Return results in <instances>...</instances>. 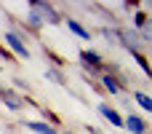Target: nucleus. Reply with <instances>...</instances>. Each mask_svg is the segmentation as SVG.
Wrapping results in <instances>:
<instances>
[{
	"label": "nucleus",
	"mask_w": 152,
	"mask_h": 134,
	"mask_svg": "<svg viewBox=\"0 0 152 134\" xmlns=\"http://www.w3.org/2000/svg\"><path fill=\"white\" fill-rule=\"evenodd\" d=\"M123 126H126L131 134H144V132H147V124H144L139 115H128V118H123Z\"/></svg>",
	"instance_id": "20e7f679"
},
{
	"label": "nucleus",
	"mask_w": 152,
	"mask_h": 134,
	"mask_svg": "<svg viewBox=\"0 0 152 134\" xmlns=\"http://www.w3.org/2000/svg\"><path fill=\"white\" fill-rule=\"evenodd\" d=\"M3 94V99H5V105L11 107V110H21V102H19V97H13L11 91H0Z\"/></svg>",
	"instance_id": "9b49d317"
},
{
	"label": "nucleus",
	"mask_w": 152,
	"mask_h": 134,
	"mask_svg": "<svg viewBox=\"0 0 152 134\" xmlns=\"http://www.w3.org/2000/svg\"><path fill=\"white\" fill-rule=\"evenodd\" d=\"M27 129H32L37 134H59V132H53L48 124H43V121H27Z\"/></svg>",
	"instance_id": "6e6552de"
},
{
	"label": "nucleus",
	"mask_w": 152,
	"mask_h": 134,
	"mask_svg": "<svg viewBox=\"0 0 152 134\" xmlns=\"http://www.w3.org/2000/svg\"><path fill=\"white\" fill-rule=\"evenodd\" d=\"M64 24H67V27H69V30H72L77 38H83V40H91V32H88V30H86L80 21H75V19H64Z\"/></svg>",
	"instance_id": "0eeeda50"
},
{
	"label": "nucleus",
	"mask_w": 152,
	"mask_h": 134,
	"mask_svg": "<svg viewBox=\"0 0 152 134\" xmlns=\"http://www.w3.org/2000/svg\"><path fill=\"white\" fill-rule=\"evenodd\" d=\"M134 99H136V102H139L147 113H152V97H147L144 91H134Z\"/></svg>",
	"instance_id": "9d476101"
},
{
	"label": "nucleus",
	"mask_w": 152,
	"mask_h": 134,
	"mask_svg": "<svg viewBox=\"0 0 152 134\" xmlns=\"http://www.w3.org/2000/svg\"><path fill=\"white\" fill-rule=\"evenodd\" d=\"M136 24H139V27L147 24V13H136Z\"/></svg>",
	"instance_id": "dca6fc26"
},
{
	"label": "nucleus",
	"mask_w": 152,
	"mask_h": 134,
	"mask_svg": "<svg viewBox=\"0 0 152 134\" xmlns=\"http://www.w3.org/2000/svg\"><path fill=\"white\" fill-rule=\"evenodd\" d=\"M99 113H102L112 126H123V115H120L115 107H110V105H99Z\"/></svg>",
	"instance_id": "39448f33"
},
{
	"label": "nucleus",
	"mask_w": 152,
	"mask_h": 134,
	"mask_svg": "<svg viewBox=\"0 0 152 134\" xmlns=\"http://www.w3.org/2000/svg\"><path fill=\"white\" fill-rule=\"evenodd\" d=\"M45 78H51L53 83H59V86H64V75H61V73H59L56 67H48V70H45Z\"/></svg>",
	"instance_id": "ddd939ff"
},
{
	"label": "nucleus",
	"mask_w": 152,
	"mask_h": 134,
	"mask_svg": "<svg viewBox=\"0 0 152 134\" xmlns=\"http://www.w3.org/2000/svg\"><path fill=\"white\" fill-rule=\"evenodd\" d=\"M102 35H104L110 43H118V30H107V27H104V30H102Z\"/></svg>",
	"instance_id": "4468645a"
},
{
	"label": "nucleus",
	"mask_w": 152,
	"mask_h": 134,
	"mask_svg": "<svg viewBox=\"0 0 152 134\" xmlns=\"http://www.w3.org/2000/svg\"><path fill=\"white\" fill-rule=\"evenodd\" d=\"M67 134H72V132H67Z\"/></svg>",
	"instance_id": "f3484780"
},
{
	"label": "nucleus",
	"mask_w": 152,
	"mask_h": 134,
	"mask_svg": "<svg viewBox=\"0 0 152 134\" xmlns=\"http://www.w3.org/2000/svg\"><path fill=\"white\" fill-rule=\"evenodd\" d=\"M144 40H152V19H147V30H144Z\"/></svg>",
	"instance_id": "2eb2a0df"
},
{
	"label": "nucleus",
	"mask_w": 152,
	"mask_h": 134,
	"mask_svg": "<svg viewBox=\"0 0 152 134\" xmlns=\"http://www.w3.org/2000/svg\"><path fill=\"white\" fill-rule=\"evenodd\" d=\"M102 81H104V89H107L110 94H118V91H120V83H118V81H115L112 75H104Z\"/></svg>",
	"instance_id": "f8f14e48"
},
{
	"label": "nucleus",
	"mask_w": 152,
	"mask_h": 134,
	"mask_svg": "<svg viewBox=\"0 0 152 134\" xmlns=\"http://www.w3.org/2000/svg\"><path fill=\"white\" fill-rule=\"evenodd\" d=\"M27 24H29L32 30H40V27H43V19L37 16V11L32 8V3H29V11H27Z\"/></svg>",
	"instance_id": "1a4fd4ad"
},
{
	"label": "nucleus",
	"mask_w": 152,
	"mask_h": 134,
	"mask_svg": "<svg viewBox=\"0 0 152 134\" xmlns=\"http://www.w3.org/2000/svg\"><path fill=\"white\" fill-rule=\"evenodd\" d=\"M118 40H120L128 51H136V48H139V43H142V38H139V32H136V30H123V32H118Z\"/></svg>",
	"instance_id": "7ed1b4c3"
},
{
	"label": "nucleus",
	"mask_w": 152,
	"mask_h": 134,
	"mask_svg": "<svg viewBox=\"0 0 152 134\" xmlns=\"http://www.w3.org/2000/svg\"><path fill=\"white\" fill-rule=\"evenodd\" d=\"M5 43H8L21 59H29V48H27V43L21 40V35H16V32H5Z\"/></svg>",
	"instance_id": "f03ea898"
},
{
	"label": "nucleus",
	"mask_w": 152,
	"mask_h": 134,
	"mask_svg": "<svg viewBox=\"0 0 152 134\" xmlns=\"http://www.w3.org/2000/svg\"><path fill=\"white\" fill-rule=\"evenodd\" d=\"M80 59H83L86 67H94V70L102 67V56H99L96 51H80Z\"/></svg>",
	"instance_id": "423d86ee"
},
{
	"label": "nucleus",
	"mask_w": 152,
	"mask_h": 134,
	"mask_svg": "<svg viewBox=\"0 0 152 134\" xmlns=\"http://www.w3.org/2000/svg\"><path fill=\"white\" fill-rule=\"evenodd\" d=\"M32 8H35L37 16L43 19V24H45V21H48V24H59V21H61V16L56 13V8L48 5V3H32Z\"/></svg>",
	"instance_id": "f257e3e1"
}]
</instances>
